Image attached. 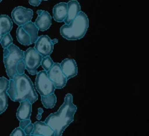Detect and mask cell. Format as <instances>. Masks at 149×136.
<instances>
[{
    "label": "cell",
    "mask_w": 149,
    "mask_h": 136,
    "mask_svg": "<svg viewBox=\"0 0 149 136\" xmlns=\"http://www.w3.org/2000/svg\"><path fill=\"white\" fill-rule=\"evenodd\" d=\"M1 39H2V35H0V41H1Z\"/></svg>",
    "instance_id": "obj_30"
},
{
    "label": "cell",
    "mask_w": 149,
    "mask_h": 136,
    "mask_svg": "<svg viewBox=\"0 0 149 136\" xmlns=\"http://www.w3.org/2000/svg\"><path fill=\"white\" fill-rule=\"evenodd\" d=\"M34 49L39 53L42 57L49 56L52 53L54 50V44L52 40L46 35L38 37L35 42Z\"/></svg>",
    "instance_id": "obj_9"
},
{
    "label": "cell",
    "mask_w": 149,
    "mask_h": 136,
    "mask_svg": "<svg viewBox=\"0 0 149 136\" xmlns=\"http://www.w3.org/2000/svg\"><path fill=\"white\" fill-rule=\"evenodd\" d=\"M88 27V17L83 11H80L70 24H65L61 28V34L68 40H78L84 37Z\"/></svg>",
    "instance_id": "obj_3"
},
{
    "label": "cell",
    "mask_w": 149,
    "mask_h": 136,
    "mask_svg": "<svg viewBox=\"0 0 149 136\" xmlns=\"http://www.w3.org/2000/svg\"><path fill=\"white\" fill-rule=\"evenodd\" d=\"M24 59V53L19 48L12 43L3 51V61L8 76L12 79L17 74V63Z\"/></svg>",
    "instance_id": "obj_4"
},
{
    "label": "cell",
    "mask_w": 149,
    "mask_h": 136,
    "mask_svg": "<svg viewBox=\"0 0 149 136\" xmlns=\"http://www.w3.org/2000/svg\"><path fill=\"white\" fill-rule=\"evenodd\" d=\"M41 1H47V0H41Z\"/></svg>",
    "instance_id": "obj_31"
},
{
    "label": "cell",
    "mask_w": 149,
    "mask_h": 136,
    "mask_svg": "<svg viewBox=\"0 0 149 136\" xmlns=\"http://www.w3.org/2000/svg\"><path fill=\"white\" fill-rule=\"evenodd\" d=\"M2 2V0H0V2Z\"/></svg>",
    "instance_id": "obj_32"
},
{
    "label": "cell",
    "mask_w": 149,
    "mask_h": 136,
    "mask_svg": "<svg viewBox=\"0 0 149 136\" xmlns=\"http://www.w3.org/2000/svg\"><path fill=\"white\" fill-rule=\"evenodd\" d=\"M54 19L58 22H63L67 14V3L61 2L54 5L52 10Z\"/></svg>",
    "instance_id": "obj_16"
},
{
    "label": "cell",
    "mask_w": 149,
    "mask_h": 136,
    "mask_svg": "<svg viewBox=\"0 0 149 136\" xmlns=\"http://www.w3.org/2000/svg\"><path fill=\"white\" fill-rule=\"evenodd\" d=\"M24 53V62L26 64V69L31 75L37 74V70L42 61V57L34 49L29 48Z\"/></svg>",
    "instance_id": "obj_6"
},
{
    "label": "cell",
    "mask_w": 149,
    "mask_h": 136,
    "mask_svg": "<svg viewBox=\"0 0 149 136\" xmlns=\"http://www.w3.org/2000/svg\"><path fill=\"white\" fill-rule=\"evenodd\" d=\"M0 43H1L2 46L3 47V49H6V48L8 47L10 44L13 43V39H12L10 34L8 33V34H5V35L2 36Z\"/></svg>",
    "instance_id": "obj_21"
},
{
    "label": "cell",
    "mask_w": 149,
    "mask_h": 136,
    "mask_svg": "<svg viewBox=\"0 0 149 136\" xmlns=\"http://www.w3.org/2000/svg\"><path fill=\"white\" fill-rule=\"evenodd\" d=\"M30 123H31V119H25L22 120V121H20V123H19V127L22 128V129H24L25 127H26L28 124H29Z\"/></svg>",
    "instance_id": "obj_26"
},
{
    "label": "cell",
    "mask_w": 149,
    "mask_h": 136,
    "mask_svg": "<svg viewBox=\"0 0 149 136\" xmlns=\"http://www.w3.org/2000/svg\"><path fill=\"white\" fill-rule=\"evenodd\" d=\"M35 86L37 91L41 96H46L54 93L56 88L47 75L46 71H40L37 73Z\"/></svg>",
    "instance_id": "obj_5"
},
{
    "label": "cell",
    "mask_w": 149,
    "mask_h": 136,
    "mask_svg": "<svg viewBox=\"0 0 149 136\" xmlns=\"http://www.w3.org/2000/svg\"><path fill=\"white\" fill-rule=\"evenodd\" d=\"M7 94L14 102L28 100L34 103L38 99L32 81L25 73L17 74L12 79L9 80Z\"/></svg>",
    "instance_id": "obj_2"
},
{
    "label": "cell",
    "mask_w": 149,
    "mask_h": 136,
    "mask_svg": "<svg viewBox=\"0 0 149 136\" xmlns=\"http://www.w3.org/2000/svg\"><path fill=\"white\" fill-rule=\"evenodd\" d=\"M34 12L31 9L19 6L12 10L11 15L13 21L17 25H23L27 22H31L33 18Z\"/></svg>",
    "instance_id": "obj_8"
},
{
    "label": "cell",
    "mask_w": 149,
    "mask_h": 136,
    "mask_svg": "<svg viewBox=\"0 0 149 136\" xmlns=\"http://www.w3.org/2000/svg\"><path fill=\"white\" fill-rule=\"evenodd\" d=\"M52 43L54 44V45H55L56 43H58V40H57V39H54V40H52Z\"/></svg>",
    "instance_id": "obj_29"
},
{
    "label": "cell",
    "mask_w": 149,
    "mask_h": 136,
    "mask_svg": "<svg viewBox=\"0 0 149 136\" xmlns=\"http://www.w3.org/2000/svg\"><path fill=\"white\" fill-rule=\"evenodd\" d=\"M24 136L26 135V133L24 132L23 129L20 127H17L14 129V131L12 132L11 134H10V136Z\"/></svg>",
    "instance_id": "obj_24"
},
{
    "label": "cell",
    "mask_w": 149,
    "mask_h": 136,
    "mask_svg": "<svg viewBox=\"0 0 149 136\" xmlns=\"http://www.w3.org/2000/svg\"><path fill=\"white\" fill-rule=\"evenodd\" d=\"M53 64H54V62L53 60H52V58L49 56H46V57H42V61L40 62V65L42 66V67L44 69L45 71H47L50 68L52 67Z\"/></svg>",
    "instance_id": "obj_22"
},
{
    "label": "cell",
    "mask_w": 149,
    "mask_h": 136,
    "mask_svg": "<svg viewBox=\"0 0 149 136\" xmlns=\"http://www.w3.org/2000/svg\"><path fill=\"white\" fill-rule=\"evenodd\" d=\"M38 17L36 19L35 25L38 30L41 31H45L48 30L52 25V17L49 13L46 10H37Z\"/></svg>",
    "instance_id": "obj_10"
},
{
    "label": "cell",
    "mask_w": 149,
    "mask_h": 136,
    "mask_svg": "<svg viewBox=\"0 0 149 136\" xmlns=\"http://www.w3.org/2000/svg\"><path fill=\"white\" fill-rule=\"evenodd\" d=\"M33 136H54V133L50 126L42 121H36L31 133Z\"/></svg>",
    "instance_id": "obj_13"
},
{
    "label": "cell",
    "mask_w": 149,
    "mask_h": 136,
    "mask_svg": "<svg viewBox=\"0 0 149 136\" xmlns=\"http://www.w3.org/2000/svg\"><path fill=\"white\" fill-rule=\"evenodd\" d=\"M61 70L68 79L75 77L78 74L77 64L73 59H65L60 64Z\"/></svg>",
    "instance_id": "obj_11"
},
{
    "label": "cell",
    "mask_w": 149,
    "mask_h": 136,
    "mask_svg": "<svg viewBox=\"0 0 149 136\" xmlns=\"http://www.w3.org/2000/svg\"><path fill=\"white\" fill-rule=\"evenodd\" d=\"M22 27L30 36L31 43H34L38 38V31H39L35 24L32 22H29L22 25Z\"/></svg>",
    "instance_id": "obj_18"
},
{
    "label": "cell",
    "mask_w": 149,
    "mask_h": 136,
    "mask_svg": "<svg viewBox=\"0 0 149 136\" xmlns=\"http://www.w3.org/2000/svg\"><path fill=\"white\" fill-rule=\"evenodd\" d=\"M77 111V106L73 104V97L67 94L64 102L58 111L52 113L46 118L44 122L52 129L55 136H61L65 129L74 121V115Z\"/></svg>",
    "instance_id": "obj_1"
},
{
    "label": "cell",
    "mask_w": 149,
    "mask_h": 136,
    "mask_svg": "<svg viewBox=\"0 0 149 136\" xmlns=\"http://www.w3.org/2000/svg\"><path fill=\"white\" fill-rule=\"evenodd\" d=\"M81 11V5L76 0H71L67 3V14L63 22L70 24Z\"/></svg>",
    "instance_id": "obj_15"
},
{
    "label": "cell",
    "mask_w": 149,
    "mask_h": 136,
    "mask_svg": "<svg viewBox=\"0 0 149 136\" xmlns=\"http://www.w3.org/2000/svg\"><path fill=\"white\" fill-rule=\"evenodd\" d=\"M13 28V22L11 19L8 15H0V35L8 34Z\"/></svg>",
    "instance_id": "obj_17"
},
{
    "label": "cell",
    "mask_w": 149,
    "mask_h": 136,
    "mask_svg": "<svg viewBox=\"0 0 149 136\" xmlns=\"http://www.w3.org/2000/svg\"><path fill=\"white\" fill-rule=\"evenodd\" d=\"M17 38L18 42L23 45H31V37L27 32L22 28V25H19L17 29Z\"/></svg>",
    "instance_id": "obj_19"
},
{
    "label": "cell",
    "mask_w": 149,
    "mask_h": 136,
    "mask_svg": "<svg viewBox=\"0 0 149 136\" xmlns=\"http://www.w3.org/2000/svg\"><path fill=\"white\" fill-rule=\"evenodd\" d=\"M9 86V80L5 77H0V114L3 113L8 108L7 89Z\"/></svg>",
    "instance_id": "obj_12"
},
{
    "label": "cell",
    "mask_w": 149,
    "mask_h": 136,
    "mask_svg": "<svg viewBox=\"0 0 149 136\" xmlns=\"http://www.w3.org/2000/svg\"><path fill=\"white\" fill-rule=\"evenodd\" d=\"M33 129H34V124L30 123L29 124H28L27 126L25 127V129H23L25 133H26V135H31V133L33 132Z\"/></svg>",
    "instance_id": "obj_25"
},
{
    "label": "cell",
    "mask_w": 149,
    "mask_h": 136,
    "mask_svg": "<svg viewBox=\"0 0 149 136\" xmlns=\"http://www.w3.org/2000/svg\"><path fill=\"white\" fill-rule=\"evenodd\" d=\"M26 64L24 62V60H20L17 63V74H24L25 73V70H26Z\"/></svg>",
    "instance_id": "obj_23"
},
{
    "label": "cell",
    "mask_w": 149,
    "mask_h": 136,
    "mask_svg": "<svg viewBox=\"0 0 149 136\" xmlns=\"http://www.w3.org/2000/svg\"><path fill=\"white\" fill-rule=\"evenodd\" d=\"M47 75L56 89H63L66 86L67 78L63 74L61 66L58 62H54L52 67L47 71Z\"/></svg>",
    "instance_id": "obj_7"
},
{
    "label": "cell",
    "mask_w": 149,
    "mask_h": 136,
    "mask_svg": "<svg viewBox=\"0 0 149 136\" xmlns=\"http://www.w3.org/2000/svg\"><path fill=\"white\" fill-rule=\"evenodd\" d=\"M42 113H43V110H42V109H41V108H39V109H38V114H37V120L40 119L41 115H42Z\"/></svg>",
    "instance_id": "obj_28"
},
{
    "label": "cell",
    "mask_w": 149,
    "mask_h": 136,
    "mask_svg": "<svg viewBox=\"0 0 149 136\" xmlns=\"http://www.w3.org/2000/svg\"><path fill=\"white\" fill-rule=\"evenodd\" d=\"M17 112V118L19 121L30 119L32 112V103L28 100L21 101Z\"/></svg>",
    "instance_id": "obj_14"
},
{
    "label": "cell",
    "mask_w": 149,
    "mask_h": 136,
    "mask_svg": "<svg viewBox=\"0 0 149 136\" xmlns=\"http://www.w3.org/2000/svg\"><path fill=\"white\" fill-rule=\"evenodd\" d=\"M41 102L46 109H52L57 103V98L54 93L46 96H41Z\"/></svg>",
    "instance_id": "obj_20"
},
{
    "label": "cell",
    "mask_w": 149,
    "mask_h": 136,
    "mask_svg": "<svg viewBox=\"0 0 149 136\" xmlns=\"http://www.w3.org/2000/svg\"><path fill=\"white\" fill-rule=\"evenodd\" d=\"M41 0H29V2L32 6H39L41 3Z\"/></svg>",
    "instance_id": "obj_27"
}]
</instances>
